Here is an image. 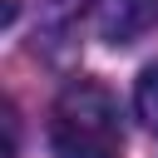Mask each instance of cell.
<instances>
[{"mask_svg": "<svg viewBox=\"0 0 158 158\" xmlns=\"http://www.w3.org/2000/svg\"><path fill=\"white\" fill-rule=\"evenodd\" d=\"M94 20L109 44H133L138 35H148L158 25V0H99Z\"/></svg>", "mask_w": 158, "mask_h": 158, "instance_id": "cell-2", "label": "cell"}, {"mask_svg": "<svg viewBox=\"0 0 158 158\" xmlns=\"http://www.w3.org/2000/svg\"><path fill=\"white\" fill-rule=\"evenodd\" d=\"M133 109H138V118L158 133V64H148L143 74H138V89H133Z\"/></svg>", "mask_w": 158, "mask_h": 158, "instance_id": "cell-4", "label": "cell"}, {"mask_svg": "<svg viewBox=\"0 0 158 158\" xmlns=\"http://www.w3.org/2000/svg\"><path fill=\"white\" fill-rule=\"evenodd\" d=\"M49 25H44V40H69L79 30V15H84V0H49L44 5Z\"/></svg>", "mask_w": 158, "mask_h": 158, "instance_id": "cell-3", "label": "cell"}, {"mask_svg": "<svg viewBox=\"0 0 158 158\" xmlns=\"http://www.w3.org/2000/svg\"><path fill=\"white\" fill-rule=\"evenodd\" d=\"M49 143L59 158H118L123 128L114 94L99 79H69L49 114Z\"/></svg>", "mask_w": 158, "mask_h": 158, "instance_id": "cell-1", "label": "cell"}]
</instances>
